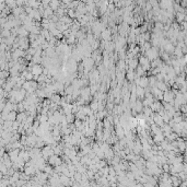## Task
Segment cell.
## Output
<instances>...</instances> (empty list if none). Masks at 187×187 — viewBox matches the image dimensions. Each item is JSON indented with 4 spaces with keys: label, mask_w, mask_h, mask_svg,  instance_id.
<instances>
[{
    "label": "cell",
    "mask_w": 187,
    "mask_h": 187,
    "mask_svg": "<svg viewBox=\"0 0 187 187\" xmlns=\"http://www.w3.org/2000/svg\"><path fill=\"white\" fill-rule=\"evenodd\" d=\"M43 69H44V67L41 64H34L30 68V71L33 73V76H40L43 73Z\"/></svg>",
    "instance_id": "obj_3"
},
{
    "label": "cell",
    "mask_w": 187,
    "mask_h": 187,
    "mask_svg": "<svg viewBox=\"0 0 187 187\" xmlns=\"http://www.w3.org/2000/svg\"><path fill=\"white\" fill-rule=\"evenodd\" d=\"M181 50H182L183 55H186V54H187V47H186V44H184V45L181 46Z\"/></svg>",
    "instance_id": "obj_13"
},
{
    "label": "cell",
    "mask_w": 187,
    "mask_h": 187,
    "mask_svg": "<svg viewBox=\"0 0 187 187\" xmlns=\"http://www.w3.org/2000/svg\"><path fill=\"white\" fill-rule=\"evenodd\" d=\"M3 176H5V174H3L2 172H1V171H0V181H1L2 178H3Z\"/></svg>",
    "instance_id": "obj_14"
},
{
    "label": "cell",
    "mask_w": 187,
    "mask_h": 187,
    "mask_svg": "<svg viewBox=\"0 0 187 187\" xmlns=\"http://www.w3.org/2000/svg\"><path fill=\"white\" fill-rule=\"evenodd\" d=\"M152 119H153V124H155L156 126H159V127H162L163 125H164V120H163V118H162V116H160L156 112H153L152 113Z\"/></svg>",
    "instance_id": "obj_2"
},
{
    "label": "cell",
    "mask_w": 187,
    "mask_h": 187,
    "mask_svg": "<svg viewBox=\"0 0 187 187\" xmlns=\"http://www.w3.org/2000/svg\"><path fill=\"white\" fill-rule=\"evenodd\" d=\"M137 86H140L141 88H145L149 86V78L147 76H143V77H140L139 78V81H138V84Z\"/></svg>",
    "instance_id": "obj_5"
},
{
    "label": "cell",
    "mask_w": 187,
    "mask_h": 187,
    "mask_svg": "<svg viewBox=\"0 0 187 187\" xmlns=\"http://www.w3.org/2000/svg\"><path fill=\"white\" fill-rule=\"evenodd\" d=\"M136 95H137L138 99L142 100L145 97V89L141 88L140 86H137V88H136Z\"/></svg>",
    "instance_id": "obj_8"
},
{
    "label": "cell",
    "mask_w": 187,
    "mask_h": 187,
    "mask_svg": "<svg viewBox=\"0 0 187 187\" xmlns=\"http://www.w3.org/2000/svg\"><path fill=\"white\" fill-rule=\"evenodd\" d=\"M162 48H163V50H164V51H166L168 54H170V55H171V54H173L175 46H174L173 44H171V43L169 42V43H166L165 45L162 46Z\"/></svg>",
    "instance_id": "obj_7"
},
{
    "label": "cell",
    "mask_w": 187,
    "mask_h": 187,
    "mask_svg": "<svg viewBox=\"0 0 187 187\" xmlns=\"http://www.w3.org/2000/svg\"><path fill=\"white\" fill-rule=\"evenodd\" d=\"M17 115H18V112H17V111L14 110L10 111L9 113L7 114V116H6V119H7V120H10V122H14V120L17 119Z\"/></svg>",
    "instance_id": "obj_6"
},
{
    "label": "cell",
    "mask_w": 187,
    "mask_h": 187,
    "mask_svg": "<svg viewBox=\"0 0 187 187\" xmlns=\"http://www.w3.org/2000/svg\"><path fill=\"white\" fill-rule=\"evenodd\" d=\"M174 99H175V94L173 93V91L170 89L168 91L163 92V99L162 100L165 101V102H169L171 104L173 105V102H174Z\"/></svg>",
    "instance_id": "obj_1"
},
{
    "label": "cell",
    "mask_w": 187,
    "mask_h": 187,
    "mask_svg": "<svg viewBox=\"0 0 187 187\" xmlns=\"http://www.w3.org/2000/svg\"><path fill=\"white\" fill-rule=\"evenodd\" d=\"M155 87L158 88L160 91H162V92H165V91H168V90L171 89V87H170L169 84H168L166 82H163V81H158L156 84H155Z\"/></svg>",
    "instance_id": "obj_4"
},
{
    "label": "cell",
    "mask_w": 187,
    "mask_h": 187,
    "mask_svg": "<svg viewBox=\"0 0 187 187\" xmlns=\"http://www.w3.org/2000/svg\"><path fill=\"white\" fill-rule=\"evenodd\" d=\"M10 77V72L8 70H2V69H0V79H8Z\"/></svg>",
    "instance_id": "obj_9"
},
{
    "label": "cell",
    "mask_w": 187,
    "mask_h": 187,
    "mask_svg": "<svg viewBox=\"0 0 187 187\" xmlns=\"http://www.w3.org/2000/svg\"><path fill=\"white\" fill-rule=\"evenodd\" d=\"M74 119H76V117H74V114H68V115H66V120H67V123L68 124H71V123H73L74 122Z\"/></svg>",
    "instance_id": "obj_10"
},
{
    "label": "cell",
    "mask_w": 187,
    "mask_h": 187,
    "mask_svg": "<svg viewBox=\"0 0 187 187\" xmlns=\"http://www.w3.org/2000/svg\"><path fill=\"white\" fill-rule=\"evenodd\" d=\"M49 2H50V0H41V5L43 6L44 8L48 7V6H49Z\"/></svg>",
    "instance_id": "obj_12"
},
{
    "label": "cell",
    "mask_w": 187,
    "mask_h": 187,
    "mask_svg": "<svg viewBox=\"0 0 187 187\" xmlns=\"http://www.w3.org/2000/svg\"><path fill=\"white\" fill-rule=\"evenodd\" d=\"M179 111L182 114H186L187 113V105L186 104H181L179 105Z\"/></svg>",
    "instance_id": "obj_11"
}]
</instances>
